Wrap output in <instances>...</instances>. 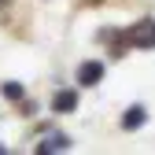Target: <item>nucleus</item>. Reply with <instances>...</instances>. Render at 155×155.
<instances>
[{
  "label": "nucleus",
  "instance_id": "4",
  "mask_svg": "<svg viewBox=\"0 0 155 155\" xmlns=\"http://www.w3.org/2000/svg\"><path fill=\"white\" fill-rule=\"evenodd\" d=\"M144 118H148V107H144V104H133V107H126V114H122V129H140Z\"/></svg>",
  "mask_w": 155,
  "mask_h": 155
},
{
  "label": "nucleus",
  "instance_id": "6",
  "mask_svg": "<svg viewBox=\"0 0 155 155\" xmlns=\"http://www.w3.org/2000/svg\"><path fill=\"white\" fill-rule=\"evenodd\" d=\"M4 96L8 100H22V85L18 81H4Z\"/></svg>",
  "mask_w": 155,
  "mask_h": 155
},
{
  "label": "nucleus",
  "instance_id": "3",
  "mask_svg": "<svg viewBox=\"0 0 155 155\" xmlns=\"http://www.w3.org/2000/svg\"><path fill=\"white\" fill-rule=\"evenodd\" d=\"M70 148V137L67 133H48V137L37 144V155H48V151H67Z\"/></svg>",
  "mask_w": 155,
  "mask_h": 155
},
{
  "label": "nucleus",
  "instance_id": "5",
  "mask_svg": "<svg viewBox=\"0 0 155 155\" xmlns=\"http://www.w3.org/2000/svg\"><path fill=\"white\" fill-rule=\"evenodd\" d=\"M52 107H55V111H74V107H78V92H74V89L55 92V96H52Z\"/></svg>",
  "mask_w": 155,
  "mask_h": 155
},
{
  "label": "nucleus",
  "instance_id": "2",
  "mask_svg": "<svg viewBox=\"0 0 155 155\" xmlns=\"http://www.w3.org/2000/svg\"><path fill=\"white\" fill-rule=\"evenodd\" d=\"M100 78H104V63L100 59H85L78 67V85H100Z\"/></svg>",
  "mask_w": 155,
  "mask_h": 155
},
{
  "label": "nucleus",
  "instance_id": "7",
  "mask_svg": "<svg viewBox=\"0 0 155 155\" xmlns=\"http://www.w3.org/2000/svg\"><path fill=\"white\" fill-rule=\"evenodd\" d=\"M0 151H4V144H0Z\"/></svg>",
  "mask_w": 155,
  "mask_h": 155
},
{
  "label": "nucleus",
  "instance_id": "1",
  "mask_svg": "<svg viewBox=\"0 0 155 155\" xmlns=\"http://www.w3.org/2000/svg\"><path fill=\"white\" fill-rule=\"evenodd\" d=\"M129 41L137 45V48H155V22H151V18L137 22V26L129 30Z\"/></svg>",
  "mask_w": 155,
  "mask_h": 155
}]
</instances>
